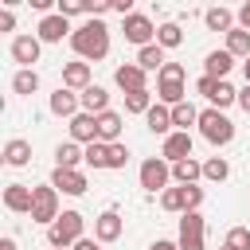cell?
<instances>
[{
	"mask_svg": "<svg viewBox=\"0 0 250 250\" xmlns=\"http://www.w3.org/2000/svg\"><path fill=\"white\" fill-rule=\"evenodd\" d=\"M203 23H207L211 31H234V16H230L227 8H207V12H203Z\"/></svg>",
	"mask_w": 250,
	"mask_h": 250,
	"instance_id": "obj_29",
	"label": "cell"
},
{
	"mask_svg": "<svg viewBox=\"0 0 250 250\" xmlns=\"http://www.w3.org/2000/svg\"><path fill=\"white\" fill-rule=\"evenodd\" d=\"M12 90H16V94H35V90H39V74H35V70H16Z\"/></svg>",
	"mask_w": 250,
	"mask_h": 250,
	"instance_id": "obj_33",
	"label": "cell"
},
{
	"mask_svg": "<svg viewBox=\"0 0 250 250\" xmlns=\"http://www.w3.org/2000/svg\"><path fill=\"white\" fill-rule=\"evenodd\" d=\"M78 105H82V98L74 90H66V86H59L51 94V113L55 117H78Z\"/></svg>",
	"mask_w": 250,
	"mask_h": 250,
	"instance_id": "obj_15",
	"label": "cell"
},
{
	"mask_svg": "<svg viewBox=\"0 0 250 250\" xmlns=\"http://www.w3.org/2000/svg\"><path fill=\"white\" fill-rule=\"evenodd\" d=\"M145 125H148V133L172 137V109H168V105H152V109L145 113Z\"/></svg>",
	"mask_w": 250,
	"mask_h": 250,
	"instance_id": "obj_21",
	"label": "cell"
},
{
	"mask_svg": "<svg viewBox=\"0 0 250 250\" xmlns=\"http://www.w3.org/2000/svg\"><path fill=\"white\" fill-rule=\"evenodd\" d=\"M51 188L62 191V195H82L86 191V176L78 168H55L51 172Z\"/></svg>",
	"mask_w": 250,
	"mask_h": 250,
	"instance_id": "obj_9",
	"label": "cell"
},
{
	"mask_svg": "<svg viewBox=\"0 0 250 250\" xmlns=\"http://www.w3.org/2000/svg\"><path fill=\"white\" fill-rule=\"evenodd\" d=\"M74 250H98V242H94V238H78V242H74Z\"/></svg>",
	"mask_w": 250,
	"mask_h": 250,
	"instance_id": "obj_46",
	"label": "cell"
},
{
	"mask_svg": "<svg viewBox=\"0 0 250 250\" xmlns=\"http://www.w3.org/2000/svg\"><path fill=\"white\" fill-rule=\"evenodd\" d=\"M199 203H203V188H195V184H191V188H188V211H195ZM188 211H184V215H188Z\"/></svg>",
	"mask_w": 250,
	"mask_h": 250,
	"instance_id": "obj_41",
	"label": "cell"
},
{
	"mask_svg": "<svg viewBox=\"0 0 250 250\" xmlns=\"http://www.w3.org/2000/svg\"><path fill=\"white\" fill-rule=\"evenodd\" d=\"M117 137H121V113H102L98 117V141L102 145H117Z\"/></svg>",
	"mask_w": 250,
	"mask_h": 250,
	"instance_id": "obj_23",
	"label": "cell"
},
{
	"mask_svg": "<svg viewBox=\"0 0 250 250\" xmlns=\"http://www.w3.org/2000/svg\"><path fill=\"white\" fill-rule=\"evenodd\" d=\"M16 27V16L12 12H0V31H12Z\"/></svg>",
	"mask_w": 250,
	"mask_h": 250,
	"instance_id": "obj_43",
	"label": "cell"
},
{
	"mask_svg": "<svg viewBox=\"0 0 250 250\" xmlns=\"http://www.w3.org/2000/svg\"><path fill=\"white\" fill-rule=\"evenodd\" d=\"M160 207L164 211H188V188H164V195H160Z\"/></svg>",
	"mask_w": 250,
	"mask_h": 250,
	"instance_id": "obj_30",
	"label": "cell"
},
{
	"mask_svg": "<svg viewBox=\"0 0 250 250\" xmlns=\"http://www.w3.org/2000/svg\"><path fill=\"white\" fill-rule=\"evenodd\" d=\"M156 43L168 51V47H180L184 43V31H180V23H160L156 27Z\"/></svg>",
	"mask_w": 250,
	"mask_h": 250,
	"instance_id": "obj_32",
	"label": "cell"
},
{
	"mask_svg": "<svg viewBox=\"0 0 250 250\" xmlns=\"http://www.w3.org/2000/svg\"><path fill=\"white\" fill-rule=\"evenodd\" d=\"M195 121H199V113H195V105H191V102L172 105V125H180V133H188V125H195Z\"/></svg>",
	"mask_w": 250,
	"mask_h": 250,
	"instance_id": "obj_31",
	"label": "cell"
},
{
	"mask_svg": "<svg viewBox=\"0 0 250 250\" xmlns=\"http://www.w3.org/2000/svg\"><path fill=\"white\" fill-rule=\"evenodd\" d=\"M62 86L66 90H90V62H66L62 66Z\"/></svg>",
	"mask_w": 250,
	"mask_h": 250,
	"instance_id": "obj_18",
	"label": "cell"
},
{
	"mask_svg": "<svg viewBox=\"0 0 250 250\" xmlns=\"http://www.w3.org/2000/svg\"><path fill=\"white\" fill-rule=\"evenodd\" d=\"M31 203H35V188H27V184H8L4 188V207L8 211H27L31 215Z\"/></svg>",
	"mask_w": 250,
	"mask_h": 250,
	"instance_id": "obj_11",
	"label": "cell"
},
{
	"mask_svg": "<svg viewBox=\"0 0 250 250\" xmlns=\"http://www.w3.org/2000/svg\"><path fill=\"white\" fill-rule=\"evenodd\" d=\"M227 51L234 55V59H250V31H242V27H234V31H227Z\"/></svg>",
	"mask_w": 250,
	"mask_h": 250,
	"instance_id": "obj_28",
	"label": "cell"
},
{
	"mask_svg": "<svg viewBox=\"0 0 250 250\" xmlns=\"http://www.w3.org/2000/svg\"><path fill=\"white\" fill-rule=\"evenodd\" d=\"M51 250H62V246H51Z\"/></svg>",
	"mask_w": 250,
	"mask_h": 250,
	"instance_id": "obj_49",
	"label": "cell"
},
{
	"mask_svg": "<svg viewBox=\"0 0 250 250\" xmlns=\"http://www.w3.org/2000/svg\"><path fill=\"white\" fill-rule=\"evenodd\" d=\"M113 82L125 90V94H137V90H148L145 86V70L137 66V62H125V66H117L113 70Z\"/></svg>",
	"mask_w": 250,
	"mask_h": 250,
	"instance_id": "obj_14",
	"label": "cell"
},
{
	"mask_svg": "<svg viewBox=\"0 0 250 250\" xmlns=\"http://www.w3.org/2000/svg\"><path fill=\"white\" fill-rule=\"evenodd\" d=\"M59 219V191L51 188V184H43V188H35V203H31V223H55Z\"/></svg>",
	"mask_w": 250,
	"mask_h": 250,
	"instance_id": "obj_5",
	"label": "cell"
},
{
	"mask_svg": "<svg viewBox=\"0 0 250 250\" xmlns=\"http://www.w3.org/2000/svg\"><path fill=\"white\" fill-rule=\"evenodd\" d=\"M125 109H129V113H148V109H152V94H148V90L125 94Z\"/></svg>",
	"mask_w": 250,
	"mask_h": 250,
	"instance_id": "obj_35",
	"label": "cell"
},
{
	"mask_svg": "<svg viewBox=\"0 0 250 250\" xmlns=\"http://www.w3.org/2000/svg\"><path fill=\"white\" fill-rule=\"evenodd\" d=\"M66 31H70V23H66V16H59V12H51V16L39 20V43H59ZM70 35H74V31H70Z\"/></svg>",
	"mask_w": 250,
	"mask_h": 250,
	"instance_id": "obj_13",
	"label": "cell"
},
{
	"mask_svg": "<svg viewBox=\"0 0 250 250\" xmlns=\"http://www.w3.org/2000/svg\"><path fill=\"white\" fill-rule=\"evenodd\" d=\"M242 74H246V86H250V59L242 62Z\"/></svg>",
	"mask_w": 250,
	"mask_h": 250,
	"instance_id": "obj_48",
	"label": "cell"
},
{
	"mask_svg": "<svg viewBox=\"0 0 250 250\" xmlns=\"http://www.w3.org/2000/svg\"><path fill=\"white\" fill-rule=\"evenodd\" d=\"M207 102H211V109H227L230 102H238V90L223 78V82H211V94H207Z\"/></svg>",
	"mask_w": 250,
	"mask_h": 250,
	"instance_id": "obj_24",
	"label": "cell"
},
{
	"mask_svg": "<svg viewBox=\"0 0 250 250\" xmlns=\"http://www.w3.org/2000/svg\"><path fill=\"white\" fill-rule=\"evenodd\" d=\"M238 27H242V31H250V4H242V8H238Z\"/></svg>",
	"mask_w": 250,
	"mask_h": 250,
	"instance_id": "obj_42",
	"label": "cell"
},
{
	"mask_svg": "<svg viewBox=\"0 0 250 250\" xmlns=\"http://www.w3.org/2000/svg\"><path fill=\"white\" fill-rule=\"evenodd\" d=\"M156 94H160V102L172 109V105H180L184 102V66L180 62H164V70L156 74Z\"/></svg>",
	"mask_w": 250,
	"mask_h": 250,
	"instance_id": "obj_2",
	"label": "cell"
},
{
	"mask_svg": "<svg viewBox=\"0 0 250 250\" xmlns=\"http://www.w3.org/2000/svg\"><path fill=\"white\" fill-rule=\"evenodd\" d=\"M172 176L180 180V188H191V184H195V180L203 176V164H195V160L188 156V160H180V164H172Z\"/></svg>",
	"mask_w": 250,
	"mask_h": 250,
	"instance_id": "obj_27",
	"label": "cell"
},
{
	"mask_svg": "<svg viewBox=\"0 0 250 250\" xmlns=\"http://www.w3.org/2000/svg\"><path fill=\"white\" fill-rule=\"evenodd\" d=\"M203 66H207V78L223 82V78L230 74V66H234V55H230V51H211V55L203 59Z\"/></svg>",
	"mask_w": 250,
	"mask_h": 250,
	"instance_id": "obj_19",
	"label": "cell"
},
{
	"mask_svg": "<svg viewBox=\"0 0 250 250\" xmlns=\"http://www.w3.org/2000/svg\"><path fill=\"white\" fill-rule=\"evenodd\" d=\"M82 4H86V16H94V20L109 12V4H102V0H82Z\"/></svg>",
	"mask_w": 250,
	"mask_h": 250,
	"instance_id": "obj_40",
	"label": "cell"
},
{
	"mask_svg": "<svg viewBox=\"0 0 250 250\" xmlns=\"http://www.w3.org/2000/svg\"><path fill=\"white\" fill-rule=\"evenodd\" d=\"M223 250H230V246H223Z\"/></svg>",
	"mask_w": 250,
	"mask_h": 250,
	"instance_id": "obj_50",
	"label": "cell"
},
{
	"mask_svg": "<svg viewBox=\"0 0 250 250\" xmlns=\"http://www.w3.org/2000/svg\"><path fill=\"white\" fill-rule=\"evenodd\" d=\"M227 246L230 250H250V227H230L227 230Z\"/></svg>",
	"mask_w": 250,
	"mask_h": 250,
	"instance_id": "obj_37",
	"label": "cell"
},
{
	"mask_svg": "<svg viewBox=\"0 0 250 250\" xmlns=\"http://www.w3.org/2000/svg\"><path fill=\"white\" fill-rule=\"evenodd\" d=\"M70 47L78 51V59H105L109 55V27L102 20H86L82 27H74Z\"/></svg>",
	"mask_w": 250,
	"mask_h": 250,
	"instance_id": "obj_1",
	"label": "cell"
},
{
	"mask_svg": "<svg viewBox=\"0 0 250 250\" xmlns=\"http://www.w3.org/2000/svg\"><path fill=\"white\" fill-rule=\"evenodd\" d=\"M0 250H16V238H0Z\"/></svg>",
	"mask_w": 250,
	"mask_h": 250,
	"instance_id": "obj_47",
	"label": "cell"
},
{
	"mask_svg": "<svg viewBox=\"0 0 250 250\" xmlns=\"http://www.w3.org/2000/svg\"><path fill=\"white\" fill-rule=\"evenodd\" d=\"M121 31H125V39H129V43H137V47H152V39H156V27H152V20H148V16H141V12L125 16Z\"/></svg>",
	"mask_w": 250,
	"mask_h": 250,
	"instance_id": "obj_8",
	"label": "cell"
},
{
	"mask_svg": "<svg viewBox=\"0 0 250 250\" xmlns=\"http://www.w3.org/2000/svg\"><path fill=\"white\" fill-rule=\"evenodd\" d=\"M27 160H31V145H27V141H20V137H16V141H8V145H4V164L23 168Z\"/></svg>",
	"mask_w": 250,
	"mask_h": 250,
	"instance_id": "obj_26",
	"label": "cell"
},
{
	"mask_svg": "<svg viewBox=\"0 0 250 250\" xmlns=\"http://www.w3.org/2000/svg\"><path fill=\"white\" fill-rule=\"evenodd\" d=\"M148 250H180V242H168V238H156Z\"/></svg>",
	"mask_w": 250,
	"mask_h": 250,
	"instance_id": "obj_44",
	"label": "cell"
},
{
	"mask_svg": "<svg viewBox=\"0 0 250 250\" xmlns=\"http://www.w3.org/2000/svg\"><path fill=\"white\" fill-rule=\"evenodd\" d=\"M86 164L90 168H109V145H102V141L86 145Z\"/></svg>",
	"mask_w": 250,
	"mask_h": 250,
	"instance_id": "obj_34",
	"label": "cell"
},
{
	"mask_svg": "<svg viewBox=\"0 0 250 250\" xmlns=\"http://www.w3.org/2000/svg\"><path fill=\"white\" fill-rule=\"evenodd\" d=\"M82 113H94V117L109 113V94H105V86H90V90H82Z\"/></svg>",
	"mask_w": 250,
	"mask_h": 250,
	"instance_id": "obj_20",
	"label": "cell"
},
{
	"mask_svg": "<svg viewBox=\"0 0 250 250\" xmlns=\"http://www.w3.org/2000/svg\"><path fill=\"white\" fill-rule=\"evenodd\" d=\"M70 137H74L78 145H94V141H98V117H94V113L70 117Z\"/></svg>",
	"mask_w": 250,
	"mask_h": 250,
	"instance_id": "obj_17",
	"label": "cell"
},
{
	"mask_svg": "<svg viewBox=\"0 0 250 250\" xmlns=\"http://www.w3.org/2000/svg\"><path fill=\"white\" fill-rule=\"evenodd\" d=\"M199 133H203L211 145H230V141H234V121H230L223 109H203V113H199Z\"/></svg>",
	"mask_w": 250,
	"mask_h": 250,
	"instance_id": "obj_3",
	"label": "cell"
},
{
	"mask_svg": "<svg viewBox=\"0 0 250 250\" xmlns=\"http://www.w3.org/2000/svg\"><path fill=\"white\" fill-rule=\"evenodd\" d=\"M39 51H43L39 35H16L12 39V59L23 62V70H31V62H39Z\"/></svg>",
	"mask_w": 250,
	"mask_h": 250,
	"instance_id": "obj_10",
	"label": "cell"
},
{
	"mask_svg": "<svg viewBox=\"0 0 250 250\" xmlns=\"http://www.w3.org/2000/svg\"><path fill=\"white\" fill-rule=\"evenodd\" d=\"M168 180H172V164H168L164 156H148V160L141 164V188H145V191L168 188Z\"/></svg>",
	"mask_w": 250,
	"mask_h": 250,
	"instance_id": "obj_7",
	"label": "cell"
},
{
	"mask_svg": "<svg viewBox=\"0 0 250 250\" xmlns=\"http://www.w3.org/2000/svg\"><path fill=\"white\" fill-rule=\"evenodd\" d=\"M164 62H168V59H164V47H160V43H152V47H141V51H137V66H141L145 74H148V70H156V74H160V70H164Z\"/></svg>",
	"mask_w": 250,
	"mask_h": 250,
	"instance_id": "obj_22",
	"label": "cell"
},
{
	"mask_svg": "<svg viewBox=\"0 0 250 250\" xmlns=\"http://www.w3.org/2000/svg\"><path fill=\"white\" fill-rule=\"evenodd\" d=\"M78 12H86V4H82V0H59V16H66V20H70V16H78Z\"/></svg>",
	"mask_w": 250,
	"mask_h": 250,
	"instance_id": "obj_39",
	"label": "cell"
},
{
	"mask_svg": "<svg viewBox=\"0 0 250 250\" xmlns=\"http://www.w3.org/2000/svg\"><path fill=\"white\" fill-rule=\"evenodd\" d=\"M94 238H98V242H117V238H121V215H117L113 207L98 215V223H94Z\"/></svg>",
	"mask_w": 250,
	"mask_h": 250,
	"instance_id": "obj_16",
	"label": "cell"
},
{
	"mask_svg": "<svg viewBox=\"0 0 250 250\" xmlns=\"http://www.w3.org/2000/svg\"><path fill=\"white\" fill-rule=\"evenodd\" d=\"M160 156H164L168 164H180V160H188V156H191V133H172V137H164V148H160Z\"/></svg>",
	"mask_w": 250,
	"mask_h": 250,
	"instance_id": "obj_12",
	"label": "cell"
},
{
	"mask_svg": "<svg viewBox=\"0 0 250 250\" xmlns=\"http://www.w3.org/2000/svg\"><path fill=\"white\" fill-rule=\"evenodd\" d=\"M238 105L250 113V86H242V90H238Z\"/></svg>",
	"mask_w": 250,
	"mask_h": 250,
	"instance_id": "obj_45",
	"label": "cell"
},
{
	"mask_svg": "<svg viewBox=\"0 0 250 250\" xmlns=\"http://www.w3.org/2000/svg\"><path fill=\"white\" fill-rule=\"evenodd\" d=\"M227 176H230V164H227L223 156H211V160L203 164V180H215V184H219V180H227Z\"/></svg>",
	"mask_w": 250,
	"mask_h": 250,
	"instance_id": "obj_36",
	"label": "cell"
},
{
	"mask_svg": "<svg viewBox=\"0 0 250 250\" xmlns=\"http://www.w3.org/2000/svg\"><path fill=\"white\" fill-rule=\"evenodd\" d=\"M78 160H86V148H78V141H66L55 148V168H78Z\"/></svg>",
	"mask_w": 250,
	"mask_h": 250,
	"instance_id": "obj_25",
	"label": "cell"
},
{
	"mask_svg": "<svg viewBox=\"0 0 250 250\" xmlns=\"http://www.w3.org/2000/svg\"><path fill=\"white\" fill-rule=\"evenodd\" d=\"M129 164V148L117 141V145H109V168H125Z\"/></svg>",
	"mask_w": 250,
	"mask_h": 250,
	"instance_id": "obj_38",
	"label": "cell"
},
{
	"mask_svg": "<svg viewBox=\"0 0 250 250\" xmlns=\"http://www.w3.org/2000/svg\"><path fill=\"white\" fill-rule=\"evenodd\" d=\"M203 234H207V227H203V215L199 211H188V215H180V250H203Z\"/></svg>",
	"mask_w": 250,
	"mask_h": 250,
	"instance_id": "obj_6",
	"label": "cell"
},
{
	"mask_svg": "<svg viewBox=\"0 0 250 250\" xmlns=\"http://www.w3.org/2000/svg\"><path fill=\"white\" fill-rule=\"evenodd\" d=\"M47 238H51V246H74L78 238H82V215L78 211H62L51 227H47Z\"/></svg>",
	"mask_w": 250,
	"mask_h": 250,
	"instance_id": "obj_4",
	"label": "cell"
}]
</instances>
